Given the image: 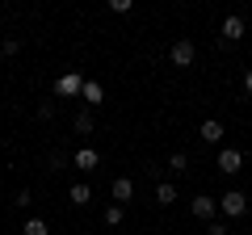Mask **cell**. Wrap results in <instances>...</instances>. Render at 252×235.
I'll return each instance as SVG.
<instances>
[{"instance_id":"6da1fadb","label":"cell","mask_w":252,"mask_h":235,"mask_svg":"<svg viewBox=\"0 0 252 235\" xmlns=\"http://www.w3.org/2000/svg\"><path fill=\"white\" fill-rule=\"evenodd\" d=\"M168 59H172L177 67H193V59H198L193 38H177V42H172V51H168Z\"/></svg>"},{"instance_id":"7a4b0ae2","label":"cell","mask_w":252,"mask_h":235,"mask_svg":"<svg viewBox=\"0 0 252 235\" xmlns=\"http://www.w3.org/2000/svg\"><path fill=\"white\" fill-rule=\"evenodd\" d=\"M219 210H223L227 218H240V214H248V198H244L240 189H227L223 198H219Z\"/></svg>"},{"instance_id":"3957f363","label":"cell","mask_w":252,"mask_h":235,"mask_svg":"<svg viewBox=\"0 0 252 235\" xmlns=\"http://www.w3.org/2000/svg\"><path fill=\"white\" fill-rule=\"evenodd\" d=\"M80 88H84L80 72H63L59 80H55V92H59V97H80Z\"/></svg>"},{"instance_id":"277c9868","label":"cell","mask_w":252,"mask_h":235,"mask_svg":"<svg viewBox=\"0 0 252 235\" xmlns=\"http://www.w3.org/2000/svg\"><path fill=\"white\" fill-rule=\"evenodd\" d=\"M219 168L231 176V172H240L244 168V151L240 147H219Z\"/></svg>"},{"instance_id":"5b68a950","label":"cell","mask_w":252,"mask_h":235,"mask_svg":"<svg viewBox=\"0 0 252 235\" xmlns=\"http://www.w3.org/2000/svg\"><path fill=\"white\" fill-rule=\"evenodd\" d=\"M215 214H219V198L198 193V198H193V218H206V223H215Z\"/></svg>"},{"instance_id":"8992f818","label":"cell","mask_w":252,"mask_h":235,"mask_svg":"<svg viewBox=\"0 0 252 235\" xmlns=\"http://www.w3.org/2000/svg\"><path fill=\"white\" fill-rule=\"evenodd\" d=\"M109 193H114V202H118V206H126V202L135 198V181H130V176H114Z\"/></svg>"},{"instance_id":"52a82bcc","label":"cell","mask_w":252,"mask_h":235,"mask_svg":"<svg viewBox=\"0 0 252 235\" xmlns=\"http://www.w3.org/2000/svg\"><path fill=\"white\" fill-rule=\"evenodd\" d=\"M244 38V17L240 13H227L223 17V42H240Z\"/></svg>"},{"instance_id":"ba28073f","label":"cell","mask_w":252,"mask_h":235,"mask_svg":"<svg viewBox=\"0 0 252 235\" xmlns=\"http://www.w3.org/2000/svg\"><path fill=\"white\" fill-rule=\"evenodd\" d=\"M202 143H210V147H219L223 143V122H219V118H206V122H202Z\"/></svg>"},{"instance_id":"9c48e42d","label":"cell","mask_w":252,"mask_h":235,"mask_svg":"<svg viewBox=\"0 0 252 235\" xmlns=\"http://www.w3.org/2000/svg\"><path fill=\"white\" fill-rule=\"evenodd\" d=\"M101 164V155H97V147H80L76 151V168H84V172H93Z\"/></svg>"},{"instance_id":"30bf717a","label":"cell","mask_w":252,"mask_h":235,"mask_svg":"<svg viewBox=\"0 0 252 235\" xmlns=\"http://www.w3.org/2000/svg\"><path fill=\"white\" fill-rule=\"evenodd\" d=\"M67 198H72V206H89V202H93V185H84V181H76L72 189H67Z\"/></svg>"},{"instance_id":"8fae6325","label":"cell","mask_w":252,"mask_h":235,"mask_svg":"<svg viewBox=\"0 0 252 235\" xmlns=\"http://www.w3.org/2000/svg\"><path fill=\"white\" fill-rule=\"evenodd\" d=\"M80 97H84V101H89V105H93V109H97V105H101V101H105V88H101V84H97V80H84V88H80Z\"/></svg>"},{"instance_id":"7c38bea8","label":"cell","mask_w":252,"mask_h":235,"mask_svg":"<svg viewBox=\"0 0 252 235\" xmlns=\"http://www.w3.org/2000/svg\"><path fill=\"white\" fill-rule=\"evenodd\" d=\"M156 202H160V206H172V202H177V185L160 181V185H156Z\"/></svg>"},{"instance_id":"4fadbf2b","label":"cell","mask_w":252,"mask_h":235,"mask_svg":"<svg viewBox=\"0 0 252 235\" xmlns=\"http://www.w3.org/2000/svg\"><path fill=\"white\" fill-rule=\"evenodd\" d=\"M72 130H76V135H93V114H89V109H80V114L72 118Z\"/></svg>"},{"instance_id":"5bb4252c","label":"cell","mask_w":252,"mask_h":235,"mask_svg":"<svg viewBox=\"0 0 252 235\" xmlns=\"http://www.w3.org/2000/svg\"><path fill=\"white\" fill-rule=\"evenodd\" d=\"M101 218H105V227H118V223L126 218V206H118V202H109V206H105V214H101Z\"/></svg>"},{"instance_id":"9a60e30c","label":"cell","mask_w":252,"mask_h":235,"mask_svg":"<svg viewBox=\"0 0 252 235\" xmlns=\"http://www.w3.org/2000/svg\"><path fill=\"white\" fill-rule=\"evenodd\" d=\"M21 235H51V227H46L42 218H26V227H21Z\"/></svg>"},{"instance_id":"2e32d148","label":"cell","mask_w":252,"mask_h":235,"mask_svg":"<svg viewBox=\"0 0 252 235\" xmlns=\"http://www.w3.org/2000/svg\"><path fill=\"white\" fill-rule=\"evenodd\" d=\"M168 168H172V172H189V155H185V151H172V155H168Z\"/></svg>"},{"instance_id":"e0dca14e","label":"cell","mask_w":252,"mask_h":235,"mask_svg":"<svg viewBox=\"0 0 252 235\" xmlns=\"http://www.w3.org/2000/svg\"><path fill=\"white\" fill-rule=\"evenodd\" d=\"M38 118H42V122H51V118H55V101H42V105H38Z\"/></svg>"},{"instance_id":"ac0fdd59","label":"cell","mask_w":252,"mask_h":235,"mask_svg":"<svg viewBox=\"0 0 252 235\" xmlns=\"http://www.w3.org/2000/svg\"><path fill=\"white\" fill-rule=\"evenodd\" d=\"M130 9H135L130 0H109V13H130Z\"/></svg>"},{"instance_id":"d6986e66","label":"cell","mask_w":252,"mask_h":235,"mask_svg":"<svg viewBox=\"0 0 252 235\" xmlns=\"http://www.w3.org/2000/svg\"><path fill=\"white\" fill-rule=\"evenodd\" d=\"M0 51H4V55H17L21 42H17V38H4V46H0Z\"/></svg>"},{"instance_id":"ffe728a7","label":"cell","mask_w":252,"mask_h":235,"mask_svg":"<svg viewBox=\"0 0 252 235\" xmlns=\"http://www.w3.org/2000/svg\"><path fill=\"white\" fill-rule=\"evenodd\" d=\"M13 202H17V206H21V210H26V206H30V202H34V193H30V189H21V193H17V198H13Z\"/></svg>"},{"instance_id":"44dd1931","label":"cell","mask_w":252,"mask_h":235,"mask_svg":"<svg viewBox=\"0 0 252 235\" xmlns=\"http://www.w3.org/2000/svg\"><path fill=\"white\" fill-rule=\"evenodd\" d=\"M206 235H227V227L223 223H206Z\"/></svg>"},{"instance_id":"7402d4cb","label":"cell","mask_w":252,"mask_h":235,"mask_svg":"<svg viewBox=\"0 0 252 235\" xmlns=\"http://www.w3.org/2000/svg\"><path fill=\"white\" fill-rule=\"evenodd\" d=\"M244 88L252 92V67H248V72H244Z\"/></svg>"}]
</instances>
